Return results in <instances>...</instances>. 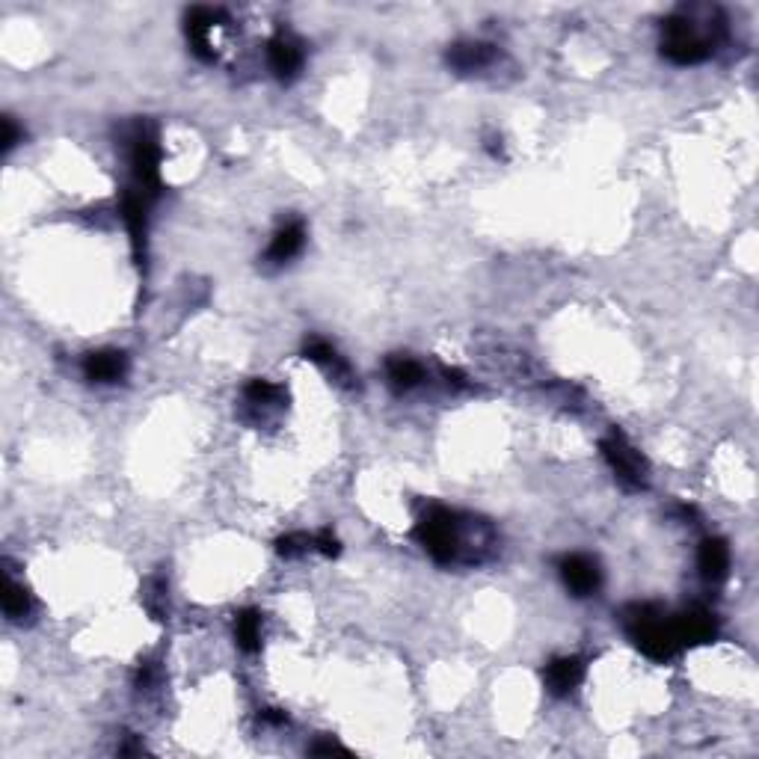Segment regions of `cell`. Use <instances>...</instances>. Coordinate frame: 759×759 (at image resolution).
Listing matches in <instances>:
<instances>
[{
	"label": "cell",
	"instance_id": "18",
	"mask_svg": "<svg viewBox=\"0 0 759 759\" xmlns=\"http://www.w3.org/2000/svg\"><path fill=\"white\" fill-rule=\"evenodd\" d=\"M3 614H6L12 623H18V620H24V617L33 614V596L27 593L24 585L12 582L9 576H6V582H3Z\"/></svg>",
	"mask_w": 759,
	"mask_h": 759
},
{
	"label": "cell",
	"instance_id": "4",
	"mask_svg": "<svg viewBox=\"0 0 759 759\" xmlns=\"http://www.w3.org/2000/svg\"><path fill=\"white\" fill-rule=\"evenodd\" d=\"M416 540L436 564H454L463 549V522L448 507H430L416 522Z\"/></svg>",
	"mask_w": 759,
	"mask_h": 759
},
{
	"label": "cell",
	"instance_id": "3",
	"mask_svg": "<svg viewBox=\"0 0 759 759\" xmlns=\"http://www.w3.org/2000/svg\"><path fill=\"white\" fill-rule=\"evenodd\" d=\"M128 161H131V172H134V190H140L149 202H155L164 190L161 184V143L158 134L149 122H137L128 131Z\"/></svg>",
	"mask_w": 759,
	"mask_h": 759
},
{
	"label": "cell",
	"instance_id": "26",
	"mask_svg": "<svg viewBox=\"0 0 759 759\" xmlns=\"http://www.w3.org/2000/svg\"><path fill=\"white\" fill-rule=\"evenodd\" d=\"M442 374H445L448 386H454V389H463V386H466V377H463V374H460L457 368H445Z\"/></svg>",
	"mask_w": 759,
	"mask_h": 759
},
{
	"label": "cell",
	"instance_id": "27",
	"mask_svg": "<svg viewBox=\"0 0 759 759\" xmlns=\"http://www.w3.org/2000/svg\"><path fill=\"white\" fill-rule=\"evenodd\" d=\"M261 721H264V724H285L288 718H285V712H279V709H264V712H261Z\"/></svg>",
	"mask_w": 759,
	"mask_h": 759
},
{
	"label": "cell",
	"instance_id": "14",
	"mask_svg": "<svg viewBox=\"0 0 759 759\" xmlns=\"http://www.w3.org/2000/svg\"><path fill=\"white\" fill-rule=\"evenodd\" d=\"M697 567L706 585H721L730 573V546L721 537H706L697 552Z\"/></svg>",
	"mask_w": 759,
	"mask_h": 759
},
{
	"label": "cell",
	"instance_id": "24",
	"mask_svg": "<svg viewBox=\"0 0 759 759\" xmlns=\"http://www.w3.org/2000/svg\"><path fill=\"white\" fill-rule=\"evenodd\" d=\"M18 137H21V134H18V128H15V119H12V116H3V140H0V143H3V152H9V149L18 143Z\"/></svg>",
	"mask_w": 759,
	"mask_h": 759
},
{
	"label": "cell",
	"instance_id": "7",
	"mask_svg": "<svg viewBox=\"0 0 759 759\" xmlns=\"http://www.w3.org/2000/svg\"><path fill=\"white\" fill-rule=\"evenodd\" d=\"M226 15L220 9H208V6H196L190 15H187V39H190V48L199 60L211 63L217 57L214 51V30L223 27Z\"/></svg>",
	"mask_w": 759,
	"mask_h": 759
},
{
	"label": "cell",
	"instance_id": "11",
	"mask_svg": "<svg viewBox=\"0 0 759 759\" xmlns=\"http://www.w3.org/2000/svg\"><path fill=\"white\" fill-rule=\"evenodd\" d=\"M303 356L309 359V362H315V365H321L333 380H336L338 386H344V389H353L356 383V377H353V371H350V365H347V359L338 353L336 347L330 344V341H324V338L312 336L306 344H303Z\"/></svg>",
	"mask_w": 759,
	"mask_h": 759
},
{
	"label": "cell",
	"instance_id": "22",
	"mask_svg": "<svg viewBox=\"0 0 759 759\" xmlns=\"http://www.w3.org/2000/svg\"><path fill=\"white\" fill-rule=\"evenodd\" d=\"M315 549H318L321 555H327V558H336L338 552H341V543H338V537L330 528H324V531L315 537Z\"/></svg>",
	"mask_w": 759,
	"mask_h": 759
},
{
	"label": "cell",
	"instance_id": "10",
	"mask_svg": "<svg viewBox=\"0 0 759 759\" xmlns=\"http://www.w3.org/2000/svg\"><path fill=\"white\" fill-rule=\"evenodd\" d=\"M676 635H679V644L685 647H697V644H709L715 635H718V620L709 608L703 605H691L685 608L679 617H674Z\"/></svg>",
	"mask_w": 759,
	"mask_h": 759
},
{
	"label": "cell",
	"instance_id": "25",
	"mask_svg": "<svg viewBox=\"0 0 759 759\" xmlns=\"http://www.w3.org/2000/svg\"><path fill=\"white\" fill-rule=\"evenodd\" d=\"M155 676H158V668L152 662H143L140 671H137V688H152Z\"/></svg>",
	"mask_w": 759,
	"mask_h": 759
},
{
	"label": "cell",
	"instance_id": "1",
	"mask_svg": "<svg viewBox=\"0 0 759 759\" xmlns=\"http://www.w3.org/2000/svg\"><path fill=\"white\" fill-rule=\"evenodd\" d=\"M721 39L715 9H679L662 24V54L676 66H697L712 57Z\"/></svg>",
	"mask_w": 759,
	"mask_h": 759
},
{
	"label": "cell",
	"instance_id": "8",
	"mask_svg": "<svg viewBox=\"0 0 759 759\" xmlns=\"http://www.w3.org/2000/svg\"><path fill=\"white\" fill-rule=\"evenodd\" d=\"M149 199L140 190H128L122 196V220L131 235V247L137 264H146V244H149Z\"/></svg>",
	"mask_w": 759,
	"mask_h": 759
},
{
	"label": "cell",
	"instance_id": "9",
	"mask_svg": "<svg viewBox=\"0 0 759 759\" xmlns=\"http://www.w3.org/2000/svg\"><path fill=\"white\" fill-rule=\"evenodd\" d=\"M267 63H270V72L279 78V81H294L303 69V42L285 30H279L270 45H267Z\"/></svg>",
	"mask_w": 759,
	"mask_h": 759
},
{
	"label": "cell",
	"instance_id": "16",
	"mask_svg": "<svg viewBox=\"0 0 759 759\" xmlns=\"http://www.w3.org/2000/svg\"><path fill=\"white\" fill-rule=\"evenodd\" d=\"M306 244V226L300 220H291L285 226L276 229L270 247H267V261L270 264H288L291 258H297Z\"/></svg>",
	"mask_w": 759,
	"mask_h": 759
},
{
	"label": "cell",
	"instance_id": "2",
	"mask_svg": "<svg viewBox=\"0 0 759 759\" xmlns=\"http://www.w3.org/2000/svg\"><path fill=\"white\" fill-rule=\"evenodd\" d=\"M623 629L632 638V644L647 659H656V662H668L676 650L682 647L679 635H676L674 617H668L653 602H635V605H629L623 611Z\"/></svg>",
	"mask_w": 759,
	"mask_h": 759
},
{
	"label": "cell",
	"instance_id": "21",
	"mask_svg": "<svg viewBox=\"0 0 759 759\" xmlns=\"http://www.w3.org/2000/svg\"><path fill=\"white\" fill-rule=\"evenodd\" d=\"M315 546V540L309 537V534H285V537H279L276 540V552L285 558V561H294V558H300V555H306L309 549Z\"/></svg>",
	"mask_w": 759,
	"mask_h": 759
},
{
	"label": "cell",
	"instance_id": "6",
	"mask_svg": "<svg viewBox=\"0 0 759 759\" xmlns=\"http://www.w3.org/2000/svg\"><path fill=\"white\" fill-rule=\"evenodd\" d=\"M558 573H561V582L567 585V591L573 593V596H591L602 585L599 564L593 561L591 555H582V552L564 555L558 561Z\"/></svg>",
	"mask_w": 759,
	"mask_h": 759
},
{
	"label": "cell",
	"instance_id": "15",
	"mask_svg": "<svg viewBox=\"0 0 759 759\" xmlns=\"http://www.w3.org/2000/svg\"><path fill=\"white\" fill-rule=\"evenodd\" d=\"M445 60L454 72H463V75L466 72H481L496 60V48L487 45V42H457V45L448 48Z\"/></svg>",
	"mask_w": 759,
	"mask_h": 759
},
{
	"label": "cell",
	"instance_id": "20",
	"mask_svg": "<svg viewBox=\"0 0 759 759\" xmlns=\"http://www.w3.org/2000/svg\"><path fill=\"white\" fill-rule=\"evenodd\" d=\"M285 398V389L270 383V380H250L244 389V401L253 410H267V407H279V401Z\"/></svg>",
	"mask_w": 759,
	"mask_h": 759
},
{
	"label": "cell",
	"instance_id": "13",
	"mask_svg": "<svg viewBox=\"0 0 759 759\" xmlns=\"http://www.w3.org/2000/svg\"><path fill=\"white\" fill-rule=\"evenodd\" d=\"M585 679V662L579 656H561L552 659L543 671V682L549 688V694L555 697H567L579 688V682Z\"/></svg>",
	"mask_w": 759,
	"mask_h": 759
},
{
	"label": "cell",
	"instance_id": "19",
	"mask_svg": "<svg viewBox=\"0 0 759 759\" xmlns=\"http://www.w3.org/2000/svg\"><path fill=\"white\" fill-rule=\"evenodd\" d=\"M235 644L244 653H255L261 647V614L247 608L235 617Z\"/></svg>",
	"mask_w": 759,
	"mask_h": 759
},
{
	"label": "cell",
	"instance_id": "5",
	"mask_svg": "<svg viewBox=\"0 0 759 759\" xmlns=\"http://www.w3.org/2000/svg\"><path fill=\"white\" fill-rule=\"evenodd\" d=\"M602 457L605 463L611 466L614 478L626 487V490H647L650 484V466L644 460V454L620 433V430H611L602 442Z\"/></svg>",
	"mask_w": 759,
	"mask_h": 759
},
{
	"label": "cell",
	"instance_id": "23",
	"mask_svg": "<svg viewBox=\"0 0 759 759\" xmlns=\"http://www.w3.org/2000/svg\"><path fill=\"white\" fill-rule=\"evenodd\" d=\"M309 754H315V757H333V754H338V757H350V751H347V748H341V745L333 742V739L312 745V748H309Z\"/></svg>",
	"mask_w": 759,
	"mask_h": 759
},
{
	"label": "cell",
	"instance_id": "17",
	"mask_svg": "<svg viewBox=\"0 0 759 759\" xmlns=\"http://www.w3.org/2000/svg\"><path fill=\"white\" fill-rule=\"evenodd\" d=\"M386 377L395 392H410L424 380V368L410 356H392L386 362Z\"/></svg>",
	"mask_w": 759,
	"mask_h": 759
},
{
	"label": "cell",
	"instance_id": "28",
	"mask_svg": "<svg viewBox=\"0 0 759 759\" xmlns=\"http://www.w3.org/2000/svg\"><path fill=\"white\" fill-rule=\"evenodd\" d=\"M487 149H490V155H493V158H505V146H502V137H490Z\"/></svg>",
	"mask_w": 759,
	"mask_h": 759
},
{
	"label": "cell",
	"instance_id": "12",
	"mask_svg": "<svg viewBox=\"0 0 759 759\" xmlns=\"http://www.w3.org/2000/svg\"><path fill=\"white\" fill-rule=\"evenodd\" d=\"M128 374V356L122 350H92L84 356V377L89 383H119Z\"/></svg>",
	"mask_w": 759,
	"mask_h": 759
}]
</instances>
